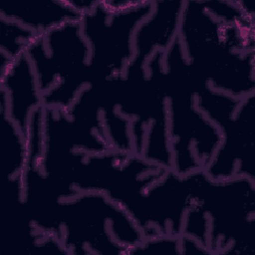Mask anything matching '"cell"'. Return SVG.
Instances as JSON below:
<instances>
[{"instance_id":"6da1fadb","label":"cell","mask_w":255,"mask_h":255,"mask_svg":"<svg viewBox=\"0 0 255 255\" xmlns=\"http://www.w3.org/2000/svg\"><path fill=\"white\" fill-rule=\"evenodd\" d=\"M1 14L40 35L67 22L81 21L83 17L67 1L8 4L1 9Z\"/></svg>"}]
</instances>
